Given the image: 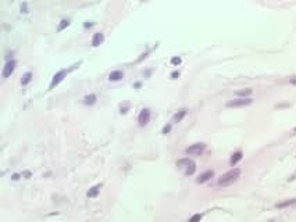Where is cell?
<instances>
[{"label":"cell","instance_id":"15","mask_svg":"<svg viewBox=\"0 0 296 222\" xmlns=\"http://www.w3.org/2000/svg\"><path fill=\"white\" fill-rule=\"evenodd\" d=\"M96 99H97V97H96V95H89V96H85V99H83V103H85V104H89V106H90V104H94V103H96Z\"/></svg>","mask_w":296,"mask_h":222},{"label":"cell","instance_id":"23","mask_svg":"<svg viewBox=\"0 0 296 222\" xmlns=\"http://www.w3.org/2000/svg\"><path fill=\"white\" fill-rule=\"evenodd\" d=\"M290 83H292V85H296V76L290 78Z\"/></svg>","mask_w":296,"mask_h":222},{"label":"cell","instance_id":"2","mask_svg":"<svg viewBox=\"0 0 296 222\" xmlns=\"http://www.w3.org/2000/svg\"><path fill=\"white\" fill-rule=\"evenodd\" d=\"M176 167L181 168V169H185V174H186V175H192L196 169L195 163H193L192 160H189V158L178 160V161H176Z\"/></svg>","mask_w":296,"mask_h":222},{"label":"cell","instance_id":"22","mask_svg":"<svg viewBox=\"0 0 296 222\" xmlns=\"http://www.w3.org/2000/svg\"><path fill=\"white\" fill-rule=\"evenodd\" d=\"M176 76H179V72H178V71H174V72H171V78H172V79H175Z\"/></svg>","mask_w":296,"mask_h":222},{"label":"cell","instance_id":"6","mask_svg":"<svg viewBox=\"0 0 296 222\" xmlns=\"http://www.w3.org/2000/svg\"><path fill=\"white\" fill-rule=\"evenodd\" d=\"M150 110L149 108H143L140 113H139V117H138V122H139V127H145L150 122Z\"/></svg>","mask_w":296,"mask_h":222},{"label":"cell","instance_id":"17","mask_svg":"<svg viewBox=\"0 0 296 222\" xmlns=\"http://www.w3.org/2000/svg\"><path fill=\"white\" fill-rule=\"evenodd\" d=\"M292 204H296V200H289V201H283V203L277 204L278 208H283V207H288V205H292Z\"/></svg>","mask_w":296,"mask_h":222},{"label":"cell","instance_id":"21","mask_svg":"<svg viewBox=\"0 0 296 222\" xmlns=\"http://www.w3.org/2000/svg\"><path fill=\"white\" fill-rule=\"evenodd\" d=\"M171 64H174V65H178V64H181V58H179V57H174L172 60H171Z\"/></svg>","mask_w":296,"mask_h":222},{"label":"cell","instance_id":"3","mask_svg":"<svg viewBox=\"0 0 296 222\" xmlns=\"http://www.w3.org/2000/svg\"><path fill=\"white\" fill-rule=\"evenodd\" d=\"M252 99H249V97H240V99H233V100H231V102L227 103V107H245V106H249V104H252Z\"/></svg>","mask_w":296,"mask_h":222},{"label":"cell","instance_id":"1","mask_svg":"<svg viewBox=\"0 0 296 222\" xmlns=\"http://www.w3.org/2000/svg\"><path fill=\"white\" fill-rule=\"evenodd\" d=\"M239 175H240L239 168H233V169H231V171L225 172V174L218 179L217 185H218V186H222V187H224V186H229V185L233 183V182L239 178Z\"/></svg>","mask_w":296,"mask_h":222},{"label":"cell","instance_id":"19","mask_svg":"<svg viewBox=\"0 0 296 222\" xmlns=\"http://www.w3.org/2000/svg\"><path fill=\"white\" fill-rule=\"evenodd\" d=\"M200 219H202V214H195L189 219V222H200Z\"/></svg>","mask_w":296,"mask_h":222},{"label":"cell","instance_id":"9","mask_svg":"<svg viewBox=\"0 0 296 222\" xmlns=\"http://www.w3.org/2000/svg\"><path fill=\"white\" fill-rule=\"evenodd\" d=\"M124 78V72L120 70L117 71H113V72H110V75H108V79L110 81H113V82H117V81H121Z\"/></svg>","mask_w":296,"mask_h":222},{"label":"cell","instance_id":"20","mask_svg":"<svg viewBox=\"0 0 296 222\" xmlns=\"http://www.w3.org/2000/svg\"><path fill=\"white\" fill-rule=\"evenodd\" d=\"M170 131H171V124H168V125H165V127L163 128V133H164V135L170 133Z\"/></svg>","mask_w":296,"mask_h":222},{"label":"cell","instance_id":"13","mask_svg":"<svg viewBox=\"0 0 296 222\" xmlns=\"http://www.w3.org/2000/svg\"><path fill=\"white\" fill-rule=\"evenodd\" d=\"M242 160V153L240 151H236L232 154V157H231V165H236L238 164V161H240Z\"/></svg>","mask_w":296,"mask_h":222},{"label":"cell","instance_id":"18","mask_svg":"<svg viewBox=\"0 0 296 222\" xmlns=\"http://www.w3.org/2000/svg\"><path fill=\"white\" fill-rule=\"evenodd\" d=\"M69 25V21L68 19H61V24L58 25V31H63L65 26H68Z\"/></svg>","mask_w":296,"mask_h":222},{"label":"cell","instance_id":"4","mask_svg":"<svg viewBox=\"0 0 296 222\" xmlns=\"http://www.w3.org/2000/svg\"><path fill=\"white\" fill-rule=\"evenodd\" d=\"M15 65H17V63H15V60H8L6 64H4V67H3V72H1V78L3 79H6V78H8V76L11 75L14 72V70H15Z\"/></svg>","mask_w":296,"mask_h":222},{"label":"cell","instance_id":"5","mask_svg":"<svg viewBox=\"0 0 296 222\" xmlns=\"http://www.w3.org/2000/svg\"><path fill=\"white\" fill-rule=\"evenodd\" d=\"M69 71L71 70H60L57 74H54V76H53V79H51V82H50V86L49 88L50 89H54V86H57L58 83L63 81L64 78H65V75L68 74Z\"/></svg>","mask_w":296,"mask_h":222},{"label":"cell","instance_id":"10","mask_svg":"<svg viewBox=\"0 0 296 222\" xmlns=\"http://www.w3.org/2000/svg\"><path fill=\"white\" fill-rule=\"evenodd\" d=\"M213 175H214V172H213V171H206V172H203L202 175L197 178V183H204V182H207L210 178H213Z\"/></svg>","mask_w":296,"mask_h":222},{"label":"cell","instance_id":"12","mask_svg":"<svg viewBox=\"0 0 296 222\" xmlns=\"http://www.w3.org/2000/svg\"><path fill=\"white\" fill-rule=\"evenodd\" d=\"M100 187H101V185H94L93 187H90V189H89V192L86 193V196H88L89 198H93V197H96L97 194H99V192H100Z\"/></svg>","mask_w":296,"mask_h":222},{"label":"cell","instance_id":"8","mask_svg":"<svg viewBox=\"0 0 296 222\" xmlns=\"http://www.w3.org/2000/svg\"><path fill=\"white\" fill-rule=\"evenodd\" d=\"M186 113H188V110H186V108H182V110H179L178 113H175V114H174V117H172V124H178V122H181V121L183 120V117L186 115Z\"/></svg>","mask_w":296,"mask_h":222},{"label":"cell","instance_id":"24","mask_svg":"<svg viewBox=\"0 0 296 222\" xmlns=\"http://www.w3.org/2000/svg\"><path fill=\"white\" fill-rule=\"evenodd\" d=\"M295 131H296V128H295Z\"/></svg>","mask_w":296,"mask_h":222},{"label":"cell","instance_id":"11","mask_svg":"<svg viewBox=\"0 0 296 222\" xmlns=\"http://www.w3.org/2000/svg\"><path fill=\"white\" fill-rule=\"evenodd\" d=\"M103 40H104L103 33H101V32H96V33L93 35V38H92V46H94V47H96V46H99Z\"/></svg>","mask_w":296,"mask_h":222},{"label":"cell","instance_id":"14","mask_svg":"<svg viewBox=\"0 0 296 222\" xmlns=\"http://www.w3.org/2000/svg\"><path fill=\"white\" fill-rule=\"evenodd\" d=\"M31 81H32V74L31 72H25V74L22 75V79H21V85H22V86H26Z\"/></svg>","mask_w":296,"mask_h":222},{"label":"cell","instance_id":"7","mask_svg":"<svg viewBox=\"0 0 296 222\" xmlns=\"http://www.w3.org/2000/svg\"><path fill=\"white\" fill-rule=\"evenodd\" d=\"M203 150H204V145H203V143H195V145L189 146L185 151H186V154H189V156H200L203 153Z\"/></svg>","mask_w":296,"mask_h":222},{"label":"cell","instance_id":"16","mask_svg":"<svg viewBox=\"0 0 296 222\" xmlns=\"http://www.w3.org/2000/svg\"><path fill=\"white\" fill-rule=\"evenodd\" d=\"M249 95H252V89H245V90H238L236 92V96H240L243 99H245V96H249Z\"/></svg>","mask_w":296,"mask_h":222}]
</instances>
